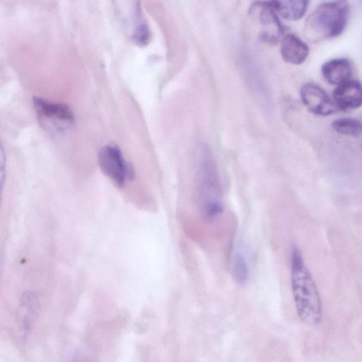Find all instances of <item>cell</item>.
Returning <instances> with one entry per match:
<instances>
[{
  "label": "cell",
  "instance_id": "10",
  "mask_svg": "<svg viewBox=\"0 0 362 362\" xmlns=\"http://www.w3.org/2000/svg\"><path fill=\"white\" fill-rule=\"evenodd\" d=\"M309 51L307 44L294 34H287L281 39L280 54L286 63L293 65L303 64Z\"/></svg>",
  "mask_w": 362,
  "mask_h": 362
},
{
  "label": "cell",
  "instance_id": "1",
  "mask_svg": "<svg viewBox=\"0 0 362 362\" xmlns=\"http://www.w3.org/2000/svg\"><path fill=\"white\" fill-rule=\"evenodd\" d=\"M291 282L299 318L310 325L319 323L322 318L320 293L302 254L296 246H293L291 250Z\"/></svg>",
  "mask_w": 362,
  "mask_h": 362
},
{
  "label": "cell",
  "instance_id": "11",
  "mask_svg": "<svg viewBox=\"0 0 362 362\" xmlns=\"http://www.w3.org/2000/svg\"><path fill=\"white\" fill-rule=\"evenodd\" d=\"M321 72L329 83L338 86L351 79L353 66L346 58H336L325 62Z\"/></svg>",
  "mask_w": 362,
  "mask_h": 362
},
{
  "label": "cell",
  "instance_id": "14",
  "mask_svg": "<svg viewBox=\"0 0 362 362\" xmlns=\"http://www.w3.org/2000/svg\"><path fill=\"white\" fill-rule=\"evenodd\" d=\"M232 274L234 280L239 284H243L247 282L250 270L247 262L244 255L240 252H236L232 266Z\"/></svg>",
  "mask_w": 362,
  "mask_h": 362
},
{
  "label": "cell",
  "instance_id": "12",
  "mask_svg": "<svg viewBox=\"0 0 362 362\" xmlns=\"http://www.w3.org/2000/svg\"><path fill=\"white\" fill-rule=\"evenodd\" d=\"M309 0H272L279 16L288 21L300 19L305 13Z\"/></svg>",
  "mask_w": 362,
  "mask_h": 362
},
{
  "label": "cell",
  "instance_id": "7",
  "mask_svg": "<svg viewBox=\"0 0 362 362\" xmlns=\"http://www.w3.org/2000/svg\"><path fill=\"white\" fill-rule=\"evenodd\" d=\"M98 163L103 173L118 187L124 185L127 180L134 177L131 165L126 162L119 148L107 145L98 153Z\"/></svg>",
  "mask_w": 362,
  "mask_h": 362
},
{
  "label": "cell",
  "instance_id": "3",
  "mask_svg": "<svg viewBox=\"0 0 362 362\" xmlns=\"http://www.w3.org/2000/svg\"><path fill=\"white\" fill-rule=\"evenodd\" d=\"M197 179L202 213L206 218L213 221L222 214L223 206L216 167L206 148L201 151Z\"/></svg>",
  "mask_w": 362,
  "mask_h": 362
},
{
  "label": "cell",
  "instance_id": "4",
  "mask_svg": "<svg viewBox=\"0 0 362 362\" xmlns=\"http://www.w3.org/2000/svg\"><path fill=\"white\" fill-rule=\"evenodd\" d=\"M112 1L119 22L129 39L138 45H146L151 33L142 16L139 0Z\"/></svg>",
  "mask_w": 362,
  "mask_h": 362
},
{
  "label": "cell",
  "instance_id": "6",
  "mask_svg": "<svg viewBox=\"0 0 362 362\" xmlns=\"http://www.w3.org/2000/svg\"><path fill=\"white\" fill-rule=\"evenodd\" d=\"M250 14L259 26V40L268 45L277 44L282 36L284 28L271 2H255L251 6Z\"/></svg>",
  "mask_w": 362,
  "mask_h": 362
},
{
  "label": "cell",
  "instance_id": "8",
  "mask_svg": "<svg viewBox=\"0 0 362 362\" xmlns=\"http://www.w3.org/2000/svg\"><path fill=\"white\" fill-rule=\"evenodd\" d=\"M300 95L304 105L315 115L327 116L337 110L334 100L315 83L304 84L300 88Z\"/></svg>",
  "mask_w": 362,
  "mask_h": 362
},
{
  "label": "cell",
  "instance_id": "13",
  "mask_svg": "<svg viewBox=\"0 0 362 362\" xmlns=\"http://www.w3.org/2000/svg\"><path fill=\"white\" fill-rule=\"evenodd\" d=\"M332 127L335 132L342 135L356 137L362 134V122L354 118L337 119L332 122Z\"/></svg>",
  "mask_w": 362,
  "mask_h": 362
},
{
  "label": "cell",
  "instance_id": "9",
  "mask_svg": "<svg viewBox=\"0 0 362 362\" xmlns=\"http://www.w3.org/2000/svg\"><path fill=\"white\" fill-rule=\"evenodd\" d=\"M332 95L337 109L343 111L356 109L362 105V83L350 79L338 85Z\"/></svg>",
  "mask_w": 362,
  "mask_h": 362
},
{
  "label": "cell",
  "instance_id": "2",
  "mask_svg": "<svg viewBox=\"0 0 362 362\" xmlns=\"http://www.w3.org/2000/svg\"><path fill=\"white\" fill-rule=\"evenodd\" d=\"M350 13L348 0H332L320 5L305 20L303 33L310 42L339 36L344 30Z\"/></svg>",
  "mask_w": 362,
  "mask_h": 362
},
{
  "label": "cell",
  "instance_id": "5",
  "mask_svg": "<svg viewBox=\"0 0 362 362\" xmlns=\"http://www.w3.org/2000/svg\"><path fill=\"white\" fill-rule=\"evenodd\" d=\"M33 106L39 122L51 131L62 132L74 124V114L69 106L34 97Z\"/></svg>",
  "mask_w": 362,
  "mask_h": 362
},
{
  "label": "cell",
  "instance_id": "15",
  "mask_svg": "<svg viewBox=\"0 0 362 362\" xmlns=\"http://www.w3.org/2000/svg\"><path fill=\"white\" fill-rule=\"evenodd\" d=\"M0 166H1V182L3 183V177H4V163H5V158H4V153L3 151L2 146L1 147V153H0Z\"/></svg>",
  "mask_w": 362,
  "mask_h": 362
}]
</instances>
